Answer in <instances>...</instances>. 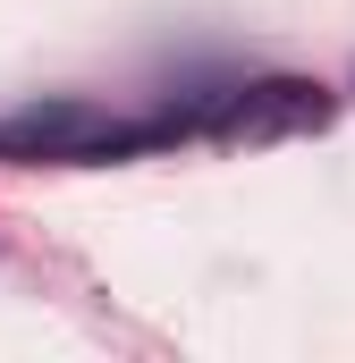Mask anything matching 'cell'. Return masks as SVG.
Segmentation results:
<instances>
[{"mask_svg":"<svg viewBox=\"0 0 355 363\" xmlns=\"http://www.w3.org/2000/svg\"><path fill=\"white\" fill-rule=\"evenodd\" d=\"M330 110L339 101L305 77H263V85L203 93L195 110H161V135L170 144H186V135H203V144H288V135H322Z\"/></svg>","mask_w":355,"mask_h":363,"instance_id":"obj_1","label":"cell"},{"mask_svg":"<svg viewBox=\"0 0 355 363\" xmlns=\"http://www.w3.org/2000/svg\"><path fill=\"white\" fill-rule=\"evenodd\" d=\"M170 144L161 118H110L93 101H26L0 118V161H127Z\"/></svg>","mask_w":355,"mask_h":363,"instance_id":"obj_2","label":"cell"}]
</instances>
